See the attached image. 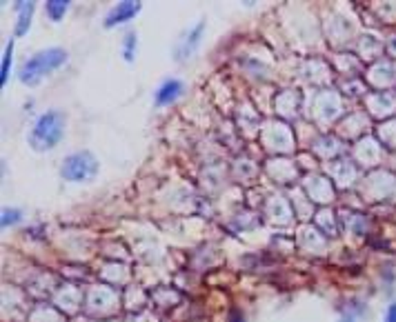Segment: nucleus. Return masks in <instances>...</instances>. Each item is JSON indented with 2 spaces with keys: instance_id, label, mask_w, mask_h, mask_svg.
Returning <instances> with one entry per match:
<instances>
[{
  "instance_id": "6",
  "label": "nucleus",
  "mask_w": 396,
  "mask_h": 322,
  "mask_svg": "<svg viewBox=\"0 0 396 322\" xmlns=\"http://www.w3.org/2000/svg\"><path fill=\"white\" fill-rule=\"evenodd\" d=\"M140 11V3H130V0H125V3H118L114 9H111L107 16H105V27L107 30H111V27H116V25H123L127 20H132L136 13Z\"/></svg>"
},
{
  "instance_id": "4",
  "label": "nucleus",
  "mask_w": 396,
  "mask_h": 322,
  "mask_svg": "<svg viewBox=\"0 0 396 322\" xmlns=\"http://www.w3.org/2000/svg\"><path fill=\"white\" fill-rule=\"evenodd\" d=\"M182 91H185V85H182L180 80L167 78L163 85L156 89V94H154V103H156V107H167V105L176 103L178 98L182 96Z\"/></svg>"
},
{
  "instance_id": "3",
  "label": "nucleus",
  "mask_w": 396,
  "mask_h": 322,
  "mask_svg": "<svg viewBox=\"0 0 396 322\" xmlns=\"http://www.w3.org/2000/svg\"><path fill=\"white\" fill-rule=\"evenodd\" d=\"M96 174H98V160L87 149L69 153L61 167V178L67 180V183H89V180L96 178Z\"/></svg>"
},
{
  "instance_id": "2",
  "label": "nucleus",
  "mask_w": 396,
  "mask_h": 322,
  "mask_svg": "<svg viewBox=\"0 0 396 322\" xmlns=\"http://www.w3.org/2000/svg\"><path fill=\"white\" fill-rule=\"evenodd\" d=\"M67 63V51L61 47H49L34 53L30 60L20 67V82L27 87H36L38 82L49 76L56 69H61Z\"/></svg>"
},
{
  "instance_id": "5",
  "label": "nucleus",
  "mask_w": 396,
  "mask_h": 322,
  "mask_svg": "<svg viewBox=\"0 0 396 322\" xmlns=\"http://www.w3.org/2000/svg\"><path fill=\"white\" fill-rule=\"evenodd\" d=\"M203 32H205V22H198V25L192 27V30L185 34V38L180 40V45L176 47V51H174L176 60H185V58H190V56L198 49V45H201Z\"/></svg>"
},
{
  "instance_id": "7",
  "label": "nucleus",
  "mask_w": 396,
  "mask_h": 322,
  "mask_svg": "<svg viewBox=\"0 0 396 322\" xmlns=\"http://www.w3.org/2000/svg\"><path fill=\"white\" fill-rule=\"evenodd\" d=\"M34 3H18V22H16V36H25L30 32L32 16H34Z\"/></svg>"
},
{
  "instance_id": "9",
  "label": "nucleus",
  "mask_w": 396,
  "mask_h": 322,
  "mask_svg": "<svg viewBox=\"0 0 396 322\" xmlns=\"http://www.w3.org/2000/svg\"><path fill=\"white\" fill-rule=\"evenodd\" d=\"M11 63H13V40L7 43V49L3 53V65H0V85H7L9 74H11Z\"/></svg>"
},
{
  "instance_id": "13",
  "label": "nucleus",
  "mask_w": 396,
  "mask_h": 322,
  "mask_svg": "<svg viewBox=\"0 0 396 322\" xmlns=\"http://www.w3.org/2000/svg\"><path fill=\"white\" fill-rule=\"evenodd\" d=\"M230 322H245V320H243V316H240L238 311H234V314L230 316Z\"/></svg>"
},
{
  "instance_id": "8",
  "label": "nucleus",
  "mask_w": 396,
  "mask_h": 322,
  "mask_svg": "<svg viewBox=\"0 0 396 322\" xmlns=\"http://www.w3.org/2000/svg\"><path fill=\"white\" fill-rule=\"evenodd\" d=\"M67 9H69L67 0H49V3H45V11H47V16H49L54 22H61L63 16L67 13Z\"/></svg>"
},
{
  "instance_id": "1",
  "label": "nucleus",
  "mask_w": 396,
  "mask_h": 322,
  "mask_svg": "<svg viewBox=\"0 0 396 322\" xmlns=\"http://www.w3.org/2000/svg\"><path fill=\"white\" fill-rule=\"evenodd\" d=\"M65 136V114L58 109H49L36 118L30 131V145L34 151H51Z\"/></svg>"
},
{
  "instance_id": "12",
  "label": "nucleus",
  "mask_w": 396,
  "mask_h": 322,
  "mask_svg": "<svg viewBox=\"0 0 396 322\" xmlns=\"http://www.w3.org/2000/svg\"><path fill=\"white\" fill-rule=\"evenodd\" d=\"M383 322H396V302H392L385 311V320Z\"/></svg>"
},
{
  "instance_id": "11",
  "label": "nucleus",
  "mask_w": 396,
  "mask_h": 322,
  "mask_svg": "<svg viewBox=\"0 0 396 322\" xmlns=\"http://www.w3.org/2000/svg\"><path fill=\"white\" fill-rule=\"evenodd\" d=\"M123 58H125V63H134V58H136V34L134 32H130V34L125 36Z\"/></svg>"
},
{
  "instance_id": "10",
  "label": "nucleus",
  "mask_w": 396,
  "mask_h": 322,
  "mask_svg": "<svg viewBox=\"0 0 396 322\" xmlns=\"http://www.w3.org/2000/svg\"><path fill=\"white\" fill-rule=\"evenodd\" d=\"M20 218H23V212H20V209H16V207H7V209H3V220H0V225H3V229L13 227V225H18Z\"/></svg>"
}]
</instances>
